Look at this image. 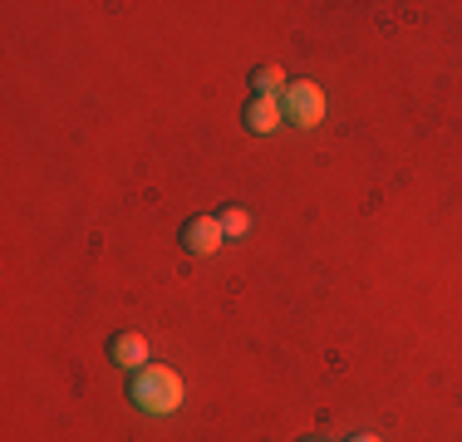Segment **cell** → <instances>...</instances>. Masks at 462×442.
Returning <instances> with one entry per match:
<instances>
[{
    "mask_svg": "<svg viewBox=\"0 0 462 442\" xmlns=\"http://www.w3.org/2000/svg\"><path fill=\"white\" fill-rule=\"evenodd\" d=\"M182 393H187L182 389V373L168 369V364H143L138 373H128V403H134L138 413H148V418L178 413Z\"/></svg>",
    "mask_w": 462,
    "mask_h": 442,
    "instance_id": "1",
    "label": "cell"
},
{
    "mask_svg": "<svg viewBox=\"0 0 462 442\" xmlns=\"http://www.w3.org/2000/svg\"><path fill=\"white\" fill-rule=\"evenodd\" d=\"M217 221H222V231H226V236H246V231H251V216L241 212V207H226V212L217 216Z\"/></svg>",
    "mask_w": 462,
    "mask_h": 442,
    "instance_id": "7",
    "label": "cell"
},
{
    "mask_svg": "<svg viewBox=\"0 0 462 442\" xmlns=\"http://www.w3.org/2000/svg\"><path fill=\"white\" fill-rule=\"evenodd\" d=\"M281 118H285V124H295V128H315V124L325 118V88L315 84V79L285 84V94H281Z\"/></svg>",
    "mask_w": 462,
    "mask_h": 442,
    "instance_id": "2",
    "label": "cell"
},
{
    "mask_svg": "<svg viewBox=\"0 0 462 442\" xmlns=\"http://www.w3.org/2000/svg\"><path fill=\"white\" fill-rule=\"evenodd\" d=\"M349 442H383V437H374V433H355Z\"/></svg>",
    "mask_w": 462,
    "mask_h": 442,
    "instance_id": "8",
    "label": "cell"
},
{
    "mask_svg": "<svg viewBox=\"0 0 462 442\" xmlns=\"http://www.w3.org/2000/svg\"><path fill=\"white\" fill-rule=\"evenodd\" d=\"M178 241H182V251H192V256H212V251L226 241V231H222V221H217V216H187L182 231H178Z\"/></svg>",
    "mask_w": 462,
    "mask_h": 442,
    "instance_id": "3",
    "label": "cell"
},
{
    "mask_svg": "<svg viewBox=\"0 0 462 442\" xmlns=\"http://www.w3.org/2000/svg\"><path fill=\"white\" fill-rule=\"evenodd\" d=\"M108 359L124 364L128 373H138L143 364H152V359H148V339H143L138 329H118V335L108 339Z\"/></svg>",
    "mask_w": 462,
    "mask_h": 442,
    "instance_id": "4",
    "label": "cell"
},
{
    "mask_svg": "<svg viewBox=\"0 0 462 442\" xmlns=\"http://www.w3.org/2000/svg\"><path fill=\"white\" fill-rule=\"evenodd\" d=\"M251 88H256V98H281L285 94L281 64H256V69H251Z\"/></svg>",
    "mask_w": 462,
    "mask_h": 442,
    "instance_id": "6",
    "label": "cell"
},
{
    "mask_svg": "<svg viewBox=\"0 0 462 442\" xmlns=\"http://www.w3.org/2000/svg\"><path fill=\"white\" fill-rule=\"evenodd\" d=\"M241 128L256 133V138H266V133L281 128V98H246V108H241Z\"/></svg>",
    "mask_w": 462,
    "mask_h": 442,
    "instance_id": "5",
    "label": "cell"
},
{
    "mask_svg": "<svg viewBox=\"0 0 462 442\" xmlns=\"http://www.w3.org/2000/svg\"><path fill=\"white\" fill-rule=\"evenodd\" d=\"M300 442H325V437H300Z\"/></svg>",
    "mask_w": 462,
    "mask_h": 442,
    "instance_id": "9",
    "label": "cell"
}]
</instances>
